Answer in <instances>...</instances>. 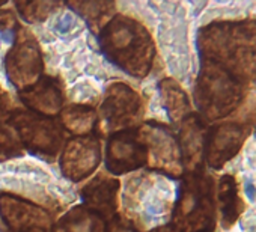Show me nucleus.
Instances as JSON below:
<instances>
[{
    "label": "nucleus",
    "instance_id": "f03ea898",
    "mask_svg": "<svg viewBox=\"0 0 256 232\" xmlns=\"http://www.w3.org/2000/svg\"><path fill=\"white\" fill-rule=\"evenodd\" d=\"M218 199L223 214V226L229 228L236 222V218L242 211V202L238 198L236 181L230 175H226L220 180Z\"/></svg>",
    "mask_w": 256,
    "mask_h": 232
},
{
    "label": "nucleus",
    "instance_id": "f257e3e1",
    "mask_svg": "<svg viewBox=\"0 0 256 232\" xmlns=\"http://www.w3.org/2000/svg\"><path fill=\"white\" fill-rule=\"evenodd\" d=\"M246 138V130L238 124L220 126L214 134H211L210 142V162L211 164L220 168L229 158H232L241 148Z\"/></svg>",
    "mask_w": 256,
    "mask_h": 232
}]
</instances>
